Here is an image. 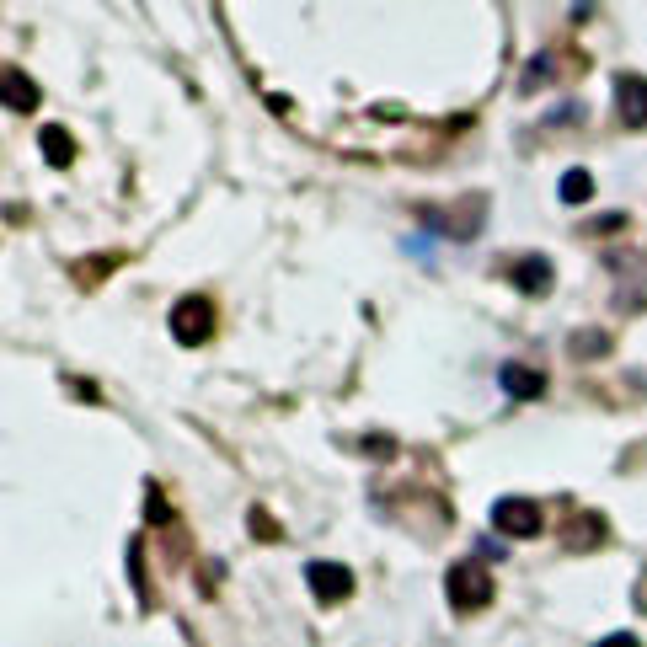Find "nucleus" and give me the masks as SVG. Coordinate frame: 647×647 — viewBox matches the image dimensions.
<instances>
[{
    "mask_svg": "<svg viewBox=\"0 0 647 647\" xmlns=\"http://www.w3.org/2000/svg\"><path fill=\"white\" fill-rule=\"evenodd\" d=\"M492 594H498V583H492V573H487L482 562H455L450 573H444V599H450L460 615L487 610Z\"/></svg>",
    "mask_w": 647,
    "mask_h": 647,
    "instance_id": "f257e3e1",
    "label": "nucleus"
},
{
    "mask_svg": "<svg viewBox=\"0 0 647 647\" xmlns=\"http://www.w3.org/2000/svg\"><path fill=\"white\" fill-rule=\"evenodd\" d=\"M172 337L182 348H198V343H209L214 337V300L204 295H182L172 305Z\"/></svg>",
    "mask_w": 647,
    "mask_h": 647,
    "instance_id": "f03ea898",
    "label": "nucleus"
},
{
    "mask_svg": "<svg viewBox=\"0 0 647 647\" xmlns=\"http://www.w3.org/2000/svg\"><path fill=\"white\" fill-rule=\"evenodd\" d=\"M492 525H498L503 535H514V541H530V535H541V503L508 492V498L492 503Z\"/></svg>",
    "mask_w": 647,
    "mask_h": 647,
    "instance_id": "7ed1b4c3",
    "label": "nucleus"
},
{
    "mask_svg": "<svg viewBox=\"0 0 647 647\" xmlns=\"http://www.w3.org/2000/svg\"><path fill=\"white\" fill-rule=\"evenodd\" d=\"M503 273H508V284H514L519 295H551V279H557V268H551V257H546V252H525V257H514V263H508Z\"/></svg>",
    "mask_w": 647,
    "mask_h": 647,
    "instance_id": "20e7f679",
    "label": "nucleus"
},
{
    "mask_svg": "<svg viewBox=\"0 0 647 647\" xmlns=\"http://www.w3.org/2000/svg\"><path fill=\"white\" fill-rule=\"evenodd\" d=\"M305 583H311L316 605H343V599L353 594V573L343 562H311L305 567Z\"/></svg>",
    "mask_w": 647,
    "mask_h": 647,
    "instance_id": "39448f33",
    "label": "nucleus"
},
{
    "mask_svg": "<svg viewBox=\"0 0 647 647\" xmlns=\"http://www.w3.org/2000/svg\"><path fill=\"white\" fill-rule=\"evenodd\" d=\"M615 107H621L626 129H647V75H637V70L615 75Z\"/></svg>",
    "mask_w": 647,
    "mask_h": 647,
    "instance_id": "423d86ee",
    "label": "nucleus"
},
{
    "mask_svg": "<svg viewBox=\"0 0 647 647\" xmlns=\"http://www.w3.org/2000/svg\"><path fill=\"white\" fill-rule=\"evenodd\" d=\"M498 385H503V396H514V402H535V396H546V375H541V369H530V364H503Z\"/></svg>",
    "mask_w": 647,
    "mask_h": 647,
    "instance_id": "0eeeda50",
    "label": "nucleus"
},
{
    "mask_svg": "<svg viewBox=\"0 0 647 647\" xmlns=\"http://www.w3.org/2000/svg\"><path fill=\"white\" fill-rule=\"evenodd\" d=\"M0 91H6V107H11V113H33V107H38V86L27 81L22 65H6V75H0Z\"/></svg>",
    "mask_w": 647,
    "mask_h": 647,
    "instance_id": "6e6552de",
    "label": "nucleus"
},
{
    "mask_svg": "<svg viewBox=\"0 0 647 647\" xmlns=\"http://www.w3.org/2000/svg\"><path fill=\"white\" fill-rule=\"evenodd\" d=\"M43 156H49V166H70L75 161V140H70V129L65 123H43Z\"/></svg>",
    "mask_w": 647,
    "mask_h": 647,
    "instance_id": "1a4fd4ad",
    "label": "nucleus"
},
{
    "mask_svg": "<svg viewBox=\"0 0 647 647\" xmlns=\"http://www.w3.org/2000/svg\"><path fill=\"white\" fill-rule=\"evenodd\" d=\"M557 193H562V204H589V198H594V177L583 172V166H567L562 182H557Z\"/></svg>",
    "mask_w": 647,
    "mask_h": 647,
    "instance_id": "9d476101",
    "label": "nucleus"
},
{
    "mask_svg": "<svg viewBox=\"0 0 647 647\" xmlns=\"http://www.w3.org/2000/svg\"><path fill=\"white\" fill-rule=\"evenodd\" d=\"M567 353H573V359H605V353H610V332H573V337H567Z\"/></svg>",
    "mask_w": 647,
    "mask_h": 647,
    "instance_id": "9b49d317",
    "label": "nucleus"
},
{
    "mask_svg": "<svg viewBox=\"0 0 647 647\" xmlns=\"http://www.w3.org/2000/svg\"><path fill=\"white\" fill-rule=\"evenodd\" d=\"M364 455H380V460L396 455V439H391V434H369V439H364Z\"/></svg>",
    "mask_w": 647,
    "mask_h": 647,
    "instance_id": "f8f14e48",
    "label": "nucleus"
},
{
    "mask_svg": "<svg viewBox=\"0 0 647 647\" xmlns=\"http://www.w3.org/2000/svg\"><path fill=\"white\" fill-rule=\"evenodd\" d=\"M594 647H642V642L631 637V631H610V637H599Z\"/></svg>",
    "mask_w": 647,
    "mask_h": 647,
    "instance_id": "ddd939ff",
    "label": "nucleus"
},
{
    "mask_svg": "<svg viewBox=\"0 0 647 647\" xmlns=\"http://www.w3.org/2000/svg\"><path fill=\"white\" fill-rule=\"evenodd\" d=\"M631 599H637V610H647V573L637 578V594H631Z\"/></svg>",
    "mask_w": 647,
    "mask_h": 647,
    "instance_id": "4468645a",
    "label": "nucleus"
}]
</instances>
